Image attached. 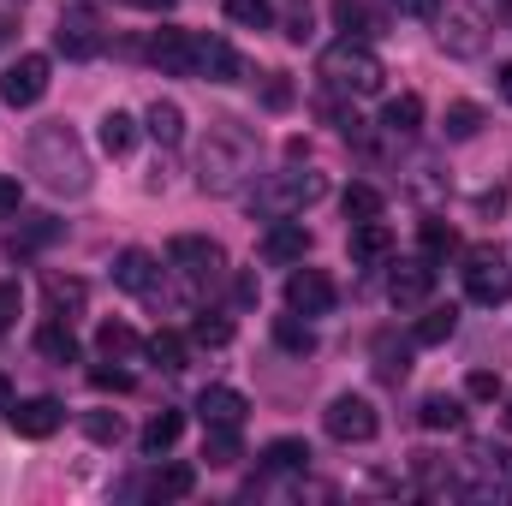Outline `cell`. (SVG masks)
<instances>
[{
	"mask_svg": "<svg viewBox=\"0 0 512 506\" xmlns=\"http://www.w3.org/2000/svg\"><path fill=\"white\" fill-rule=\"evenodd\" d=\"M179 429H185V417H179V411H155V417H149V429H143V459H161V453L179 441Z\"/></svg>",
	"mask_w": 512,
	"mask_h": 506,
	"instance_id": "cell-25",
	"label": "cell"
},
{
	"mask_svg": "<svg viewBox=\"0 0 512 506\" xmlns=\"http://www.w3.org/2000/svg\"><path fill=\"white\" fill-rule=\"evenodd\" d=\"M334 24H340L346 36H358V42H370V36H376V18H370V6H364V0H334Z\"/></svg>",
	"mask_w": 512,
	"mask_h": 506,
	"instance_id": "cell-33",
	"label": "cell"
},
{
	"mask_svg": "<svg viewBox=\"0 0 512 506\" xmlns=\"http://www.w3.org/2000/svg\"><path fill=\"white\" fill-rule=\"evenodd\" d=\"M453 328H459V310L453 304H435V310H423V322H417V346H447L453 340Z\"/></svg>",
	"mask_w": 512,
	"mask_h": 506,
	"instance_id": "cell-23",
	"label": "cell"
},
{
	"mask_svg": "<svg viewBox=\"0 0 512 506\" xmlns=\"http://www.w3.org/2000/svg\"><path fill=\"white\" fill-rule=\"evenodd\" d=\"M6 42H12V24H6V18H0V48H6Z\"/></svg>",
	"mask_w": 512,
	"mask_h": 506,
	"instance_id": "cell-52",
	"label": "cell"
},
{
	"mask_svg": "<svg viewBox=\"0 0 512 506\" xmlns=\"http://www.w3.org/2000/svg\"><path fill=\"white\" fill-rule=\"evenodd\" d=\"M256 179V131L239 120H215L197 143V185L215 197H233Z\"/></svg>",
	"mask_w": 512,
	"mask_h": 506,
	"instance_id": "cell-1",
	"label": "cell"
},
{
	"mask_svg": "<svg viewBox=\"0 0 512 506\" xmlns=\"http://www.w3.org/2000/svg\"><path fill=\"white\" fill-rule=\"evenodd\" d=\"M131 143H137V120H131V114H120V108H114V114L102 120V149H108V155H126Z\"/></svg>",
	"mask_w": 512,
	"mask_h": 506,
	"instance_id": "cell-36",
	"label": "cell"
},
{
	"mask_svg": "<svg viewBox=\"0 0 512 506\" xmlns=\"http://www.w3.org/2000/svg\"><path fill=\"white\" fill-rule=\"evenodd\" d=\"M441 131H447L453 143L477 137V131H483V108H477V102H453V108H447V120H441Z\"/></svg>",
	"mask_w": 512,
	"mask_h": 506,
	"instance_id": "cell-34",
	"label": "cell"
},
{
	"mask_svg": "<svg viewBox=\"0 0 512 506\" xmlns=\"http://www.w3.org/2000/svg\"><path fill=\"white\" fill-rule=\"evenodd\" d=\"M48 96V54H18L0 78V102L6 108H36Z\"/></svg>",
	"mask_w": 512,
	"mask_h": 506,
	"instance_id": "cell-8",
	"label": "cell"
},
{
	"mask_svg": "<svg viewBox=\"0 0 512 506\" xmlns=\"http://www.w3.org/2000/svg\"><path fill=\"white\" fill-rule=\"evenodd\" d=\"M6 411H12V381L0 376V417H6Z\"/></svg>",
	"mask_w": 512,
	"mask_h": 506,
	"instance_id": "cell-50",
	"label": "cell"
},
{
	"mask_svg": "<svg viewBox=\"0 0 512 506\" xmlns=\"http://www.w3.org/2000/svg\"><path fill=\"white\" fill-rule=\"evenodd\" d=\"M274 340H280V352H292V358H310V352H316V328L298 322V310H292V316H274Z\"/></svg>",
	"mask_w": 512,
	"mask_h": 506,
	"instance_id": "cell-24",
	"label": "cell"
},
{
	"mask_svg": "<svg viewBox=\"0 0 512 506\" xmlns=\"http://www.w3.org/2000/svg\"><path fill=\"white\" fill-rule=\"evenodd\" d=\"M465 423V405L453 393H429L423 399V429H459Z\"/></svg>",
	"mask_w": 512,
	"mask_h": 506,
	"instance_id": "cell-32",
	"label": "cell"
},
{
	"mask_svg": "<svg viewBox=\"0 0 512 506\" xmlns=\"http://www.w3.org/2000/svg\"><path fill=\"white\" fill-rule=\"evenodd\" d=\"M245 393L239 387H203L197 393V417H203V429H245Z\"/></svg>",
	"mask_w": 512,
	"mask_h": 506,
	"instance_id": "cell-13",
	"label": "cell"
},
{
	"mask_svg": "<svg viewBox=\"0 0 512 506\" xmlns=\"http://www.w3.org/2000/svg\"><path fill=\"white\" fill-rule=\"evenodd\" d=\"M322 78L334 84V90H352V96H376L387 78L382 54L370 48V42H358V36H340L334 48H322Z\"/></svg>",
	"mask_w": 512,
	"mask_h": 506,
	"instance_id": "cell-3",
	"label": "cell"
},
{
	"mask_svg": "<svg viewBox=\"0 0 512 506\" xmlns=\"http://www.w3.org/2000/svg\"><path fill=\"white\" fill-rule=\"evenodd\" d=\"M203 459H209V465H221V471H227V465H239V459H245L239 429H203Z\"/></svg>",
	"mask_w": 512,
	"mask_h": 506,
	"instance_id": "cell-30",
	"label": "cell"
},
{
	"mask_svg": "<svg viewBox=\"0 0 512 506\" xmlns=\"http://www.w3.org/2000/svg\"><path fill=\"white\" fill-rule=\"evenodd\" d=\"M465 393H471V399H495V393H501V376H495V370H471Z\"/></svg>",
	"mask_w": 512,
	"mask_h": 506,
	"instance_id": "cell-43",
	"label": "cell"
},
{
	"mask_svg": "<svg viewBox=\"0 0 512 506\" xmlns=\"http://www.w3.org/2000/svg\"><path fill=\"white\" fill-rule=\"evenodd\" d=\"M501 96L512 102V60H507V72H501Z\"/></svg>",
	"mask_w": 512,
	"mask_h": 506,
	"instance_id": "cell-51",
	"label": "cell"
},
{
	"mask_svg": "<svg viewBox=\"0 0 512 506\" xmlns=\"http://www.w3.org/2000/svg\"><path fill=\"white\" fill-rule=\"evenodd\" d=\"M167 262H173L179 274L203 280V274H215V268H221V245H215V239H197V233H179V239L167 245Z\"/></svg>",
	"mask_w": 512,
	"mask_h": 506,
	"instance_id": "cell-15",
	"label": "cell"
},
{
	"mask_svg": "<svg viewBox=\"0 0 512 506\" xmlns=\"http://www.w3.org/2000/svg\"><path fill=\"white\" fill-rule=\"evenodd\" d=\"M262 465H268V471H304V465H310V447L292 441V435H280V441L262 447Z\"/></svg>",
	"mask_w": 512,
	"mask_h": 506,
	"instance_id": "cell-31",
	"label": "cell"
},
{
	"mask_svg": "<svg viewBox=\"0 0 512 506\" xmlns=\"http://www.w3.org/2000/svg\"><path fill=\"white\" fill-rule=\"evenodd\" d=\"M191 340H197V346H227V340H233V322H227V316H197V322H191Z\"/></svg>",
	"mask_w": 512,
	"mask_h": 506,
	"instance_id": "cell-40",
	"label": "cell"
},
{
	"mask_svg": "<svg viewBox=\"0 0 512 506\" xmlns=\"http://www.w3.org/2000/svg\"><path fill=\"white\" fill-rule=\"evenodd\" d=\"M191 78L239 84V78H245V60L233 54V42H227V36H191Z\"/></svg>",
	"mask_w": 512,
	"mask_h": 506,
	"instance_id": "cell-9",
	"label": "cell"
},
{
	"mask_svg": "<svg viewBox=\"0 0 512 506\" xmlns=\"http://www.w3.org/2000/svg\"><path fill=\"white\" fill-rule=\"evenodd\" d=\"M18 203H24V185H18V173H0V215H18Z\"/></svg>",
	"mask_w": 512,
	"mask_h": 506,
	"instance_id": "cell-44",
	"label": "cell"
},
{
	"mask_svg": "<svg viewBox=\"0 0 512 506\" xmlns=\"http://www.w3.org/2000/svg\"><path fill=\"white\" fill-rule=\"evenodd\" d=\"M126 6H137V12H167L173 0H126Z\"/></svg>",
	"mask_w": 512,
	"mask_h": 506,
	"instance_id": "cell-49",
	"label": "cell"
},
{
	"mask_svg": "<svg viewBox=\"0 0 512 506\" xmlns=\"http://www.w3.org/2000/svg\"><path fill=\"white\" fill-rule=\"evenodd\" d=\"M393 256V233L382 221H352V262H387Z\"/></svg>",
	"mask_w": 512,
	"mask_h": 506,
	"instance_id": "cell-21",
	"label": "cell"
},
{
	"mask_svg": "<svg viewBox=\"0 0 512 506\" xmlns=\"http://www.w3.org/2000/svg\"><path fill=\"white\" fill-rule=\"evenodd\" d=\"M310 256V227L304 221H268V233H262V262H274V268H292V262H304Z\"/></svg>",
	"mask_w": 512,
	"mask_h": 506,
	"instance_id": "cell-11",
	"label": "cell"
},
{
	"mask_svg": "<svg viewBox=\"0 0 512 506\" xmlns=\"http://www.w3.org/2000/svg\"><path fill=\"white\" fill-rule=\"evenodd\" d=\"M286 310H298V316H328L334 310V280L322 274V268H292L286 274Z\"/></svg>",
	"mask_w": 512,
	"mask_h": 506,
	"instance_id": "cell-10",
	"label": "cell"
},
{
	"mask_svg": "<svg viewBox=\"0 0 512 506\" xmlns=\"http://www.w3.org/2000/svg\"><path fill=\"white\" fill-rule=\"evenodd\" d=\"M328 435L334 441H346V447H358V441H376V429H382V417H376V405L364 399V393H340L334 405H328Z\"/></svg>",
	"mask_w": 512,
	"mask_h": 506,
	"instance_id": "cell-7",
	"label": "cell"
},
{
	"mask_svg": "<svg viewBox=\"0 0 512 506\" xmlns=\"http://www.w3.org/2000/svg\"><path fill=\"white\" fill-rule=\"evenodd\" d=\"M42 298H48V316H60V322H66V316H78V310H84V298H90V292H84V280L48 274V280H42Z\"/></svg>",
	"mask_w": 512,
	"mask_h": 506,
	"instance_id": "cell-19",
	"label": "cell"
},
{
	"mask_svg": "<svg viewBox=\"0 0 512 506\" xmlns=\"http://www.w3.org/2000/svg\"><path fill=\"white\" fill-rule=\"evenodd\" d=\"M465 292H471V304H507L512 298V268L495 245H477L465 256Z\"/></svg>",
	"mask_w": 512,
	"mask_h": 506,
	"instance_id": "cell-5",
	"label": "cell"
},
{
	"mask_svg": "<svg viewBox=\"0 0 512 506\" xmlns=\"http://www.w3.org/2000/svg\"><path fill=\"white\" fill-rule=\"evenodd\" d=\"M24 167H30L54 197H78V191H90V155H84L78 131L60 126V120L30 131V143H24Z\"/></svg>",
	"mask_w": 512,
	"mask_h": 506,
	"instance_id": "cell-2",
	"label": "cell"
},
{
	"mask_svg": "<svg viewBox=\"0 0 512 506\" xmlns=\"http://www.w3.org/2000/svg\"><path fill=\"white\" fill-rule=\"evenodd\" d=\"M143 352H149V358H155L161 370H185V358H191V346H185V340H179L173 328H161V334H149V340H143Z\"/></svg>",
	"mask_w": 512,
	"mask_h": 506,
	"instance_id": "cell-29",
	"label": "cell"
},
{
	"mask_svg": "<svg viewBox=\"0 0 512 506\" xmlns=\"http://www.w3.org/2000/svg\"><path fill=\"white\" fill-rule=\"evenodd\" d=\"M429 292H435V268H429V262H399V268L387 274V298H393L399 310L429 304Z\"/></svg>",
	"mask_w": 512,
	"mask_h": 506,
	"instance_id": "cell-14",
	"label": "cell"
},
{
	"mask_svg": "<svg viewBox=\"0 0 512 506\" xmlns=\"http://www.w3.org/2000/svg\"><path fill=\"white\" fill-rule=\"evenodd\" d=\"M322 197H328V179H322V173H310V167H304V173L292 167V173H274V179L256 191L251 209L262 215V221H286V215H304V209H310V203H322Z\"/></svg>",
	"mask_w": 512,
	"mask_h": 506,
	"instance_id": "cell-4",
	"label": "cell"
},
{
	"mask_svg": "<svg viewBox=\"0 0 512 506\" xmlns=\"http://www.w3.org/2000/svg\"><path fill=\"white\" fill-rule=\"evenodd\" d=\"M143 126H149V137L161 143V149H179L185 143V114H179V102H149V114H143Z\"/></svg>",
	"mask_w": 512,
	"mask_h": 506,
	"instance_id": "cell-18",
	"label": "cell"
},
{
	"mask_svg": "<svg viewBox=\"0 0 512 506\" xmlns=\"http://www.w3.org/2000/svg\"><path fill=\"white\" fill-rule=\"evenodd\" d=\"M453 245H459V233H453L447 221H423V251L429 256H447Z\"/></svg>",
	"mask_w": 512,
	"mask_h": 506,
	"instance_id": "cell-42",
	"label": "cell"
},
{
	"mask_svg": "<svg viewBox=\"0 0 512 506\" xmlns=\"http://www.w3.org/2000/svg\"><path fill=\"white\" fill-rule=\"evenodd\" d=\"M36 352H42L48 364H78V340H72V328H66L60 316H48V322L36 328Z\"/></svg>",
	"mask_w": 512,
	"mask_h": 506,
	"instance_id": "cell-20",
	"label": "cell"
},
{
	"mask_svg": "<svg viewBox=\"0 0 512 506\" xmlns=\"http://www.w3.org/2000/svg\"><path fill=\"white\" fill-rule=\"evenodd\" d=\"M90 381H96L102 393H126V387H131V376H126V370H90Z\"/></svg>",
	"mask_w": 512,
	"mask_h": 506,
	"instance_id": "cell-46",
	"label": "cell"
},
{
	"mask_svg": "<svg viewBox=\"0 0 512 506\" xmlns=\"http://www.w3.org/2000/svg\"><path fill=\"white\" fill-rule=\"evenodd\" d=\"M346 221H382V191L376 185H352L346 191Z\"/></svg>",
	"mask_w": 512,
	"mask_h": 506,
	"instance_id": "cell-38",
	"label": "cell"
},
{
	"mask_svg": "<svg viewBox=\"0 0 512 506\" xmlns=\"http://www.w3.org/2000/svg\"><path fill=\"white\" fill-rule=\"evenodd\" d=\"M262 102H268V108H286V102H292V84H286V72H274V78L262 84Z\"/></svg>",
	"mask_w": 512,
	"mask_h": 506,
	"instance_id": "cell-45",
	"label": "cell"
},
{
	"mask_svg": "<svg viewBox=\"0 0 512 506\" xmlns=\"http://www.w3.org/2000/svg\"><path fill=\"white\" fill-rule=\"evenodd\" d=\"M227 18H233L239 30H268V24H274V6H268V0H227Z\"/></svg>",
	"mask_w": 512,
	"mask_h": 506,
	"instance_id": "cell-37",
	"label": "cell"
},
{
	"mask_svg": "<svg viewBox=\"0 0 512 506\" xmlns=\"http://www.w3.org/2000/svg\"><path fill=\"white\" fill-rule=\"evenodd\" d=\"M84 435L102 441V447H114L120 441V411H84Z\"/></svg>",
	"mask_w": 512,
	"mask_h": 506,
	"instance_id": "cell-41",
	"label": "cell"
},
{
	"mask_svg": "<svg viewBox=\"0 0 512 506\" xmlns=\"http://www.w3.org/2000/svg\"><path fill=\"white\" fill-rule=\"evenodd\" d=\"M191 489H197V471H191V465H161V471L149 477V495H155V501H185Z\"/></svg>",
	"mask_w": 512,
	"mask_h": 506,
	"instance_id": "cell-26",
	"label": "cell"
},
{
	"mask_svg": "<svg viewBox=\"0 0 512 506\" xmlns=\"http://www.w3.org/2000/svg\"><path fill=\"white\" fill-rule=\"evenodd\" d=\"M405 370H411V352L393 346V340H376V376L382 381H405Z\"/></svg>",
	"mask_w": 512,
	"mask_h": 506,
	"instance_id": "cell-39",
	"label": "cell"
},
{
	"mask_svg": "<svg viewBox=\"0 0 512 506\" xmlns=\"http://www.w3.org/2000/svg\"><path fill=\"white\" fill-rule=\"evenodd\" d=\"M60 239V221H48V215H30L18 233H12V256H30V251H42V245H54Z\"/></svg>",
	"mask_w": 512,
	"mask_h": 506,
	"instance_id": "cell-28",
	"label": "cell"
},
{
	"mask_svg": "<svg viewBox=\"0 0 512 506\" xmlns=\"http://www.w3.org/2000/svg\"><path fill=\"white\" fill-rule=\"evenodd\" d=\"M12 316H18V286L6 280V286H0V328H12Z\"/></svg>",
	"mask_w": 512,
	"mask_h": 506,
	"instance_id": "cell-48",
	"label": "cell"
},
{
	"mask_svg": "<svg viewBox=\"0 0 512 506\" xmlns=\"http://www.w3.org/2000/svg\"><path fill=\"white\" fill-rule=\"evenodd\" d=\"M54 48L66 60H96L102 54V12L96 6H66L54 24Z\"/></svg>",
	"mask_w": 512,
	"mask_h": 506,
	"instance_id": "cell-6",
	"label": "cell"
},
{
	"mask_svg": "<svg viewBox=\"0 0 512 506\" xmlns=\"http://www.w3.org/2000/svg\"><path fill=\"white\" fill-rule=\"evenodd\" d=\"M6 417H12V429H18L24 441H48V435H54V429L66 423L60 399H24V405H12Z\"/></svg>",
	"mask_w": 512,
	"mask_h": 506,
	"instance_id": "cell-16",
	"label": "cell"
},
{
	"mask_svg": "<svg viewBox=\"0 0 512 506\" xmlns=\"http://www.w3.org/2000/svg\"><path fill=\"white\" fill-rule=\"evenodd\" d=\"M114 286L131 298H161V262L149 251H120L114 256Z\"/></svg>",
	"mask_w": 512,
	"mask_h": 506,
	"instance_id": "cell-12",
	"label": "cell"
},
{
	"mask_svg": "<svg viewBox=\"0 0 512 506\" xmlns=\"http://www.w3.org/2000/svg\"><path fill=\"white\" fill-rule=\"evenodd\" d=\"M405 18H441V0H393Z\"/></svg>",
	"mask_w": 512,
	"mask_h": 506,
	"instance_id": "cell-47",
	"label": "cell"
},
{
	"mask_svg": "<svg viewBox=\"0 0 512 506\" xmlns=\"http://www.w3.org/2000/svg\"><path fill=\"white\" fill-rule=\"evenodd\" d=\"M507 423H512V399H507Z\"/></svg>",
	"mask_w": 512,
	"mask_h": 506,
	"instance_id": "cell-53",
	"label": "cell"
},
{
	"mask_svg": "<svg viewBox=\"0 0 512 506\" xmlns=\"http://www.w3.org/2000/svg\"><path fill=\"white\" fill-rule=\"evenodd\" d=\"M96 346H102L108 358H137V352H143V340L131 334L126 322H102V334H96Z\"/></svg>",
	"mask_w": 512,
	"mask_h": 506,
	"instance_id": "cell-35",
	"label": "cell"
},
{
	"mask_svg": "<svg viewBox=\"0 0 512 506\" xmlns=\"http://www.w3.org/2000/svg\"><path fill=\"white\" fill-rule=\"evenodd\" d=\"M441 48L459 54V60H471V54H483V30H477L471 18H447V24H441Z\"/></svg>",
	"mask_w": 512,
	"mask_h": 506,
	"instance_id": "cell-27",
	"label": "cell"
},
{
	"mask_svg": "<svg viewBox=\"0 0 512 506\" xmlns=\"http://www.w3.org/2000/svg\"><path fill=\"white\" fill-rule=\"evenodd\" d=\"M191 36H197V30H173V24L155 30V36H149V60H155L161 72H173V78H191Z\"/></svg>",
	"mask_w": 512,
	"mask_h": 506,
	"instance_id": "cell-17",
	"label": "cell"
},
{
	"mask_svg": "<svg viewBox=\"0 0 512 506\" xmlns=\"http://www.w3.org/2000/svg\"><path fill=\"white\" fill-rule=\"evenodd\" d=\"M423 126V102L405 90V96H387V108H382V131L387 137H411V131Z\"/></svg>",
	"mask_w": 512,
	"mask_h": 506,
	"instance_id": "cell-22",
	"label": "cell"
}]
</instances>
